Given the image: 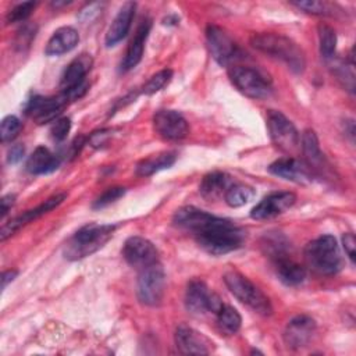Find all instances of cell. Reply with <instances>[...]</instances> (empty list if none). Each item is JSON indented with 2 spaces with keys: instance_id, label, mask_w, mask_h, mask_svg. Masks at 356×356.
Here are the masks:
<instances>
[{
  "instance_id": "1",
  "label": "cell",
  "mask_w": 356,
  "mask_h": 356,
  "mask_svg": "<svg viewBox=\"0 0 356 356\" xmlns=\"http://www.w3.org/2000/svg\"><path fill=\"white\" fill-rule=\"evenodd\" d=\"M172 222L191 232L197 245L210 254L220 256L239 249L246 238L245 229L229 220L185 206L175 211Z\"/></svg>"
},
{
  "instance_id": "2",
  "label": "cell",
  "mask_w": 356,
  "mask_h": 356,
  "mask_svg": "<svg viewBox=\"0 0 356 356\" xmlns=\"http://www.w3.org/2000/svg\"><path fill=\"white\" fill-rule=\"evenodd\" d=\"M250 44L259 51L281 60L293 72H302L306 65V58L303 50L292 39L271 32L253 33L250 36Z\"/></svg>"
},
{
  "instance_id": "3",
  "label": "cell",
  "mask_w": 356,
  "mask_h": 356,
  "mask_svg": "<svg viewBox=\"0 0 356 356\" xmlns=\"http://www.w3.org/2000/svg\"><path fill=\"white\" fill-rule=\"evenodd\" d=\"M117 225L90 222L81 227L64 245L63 254L67 260H81L103 248L113 236Z\"/></svg>"
},
{
  "instance_id": "4",
  "label": "cell",
  "mask_w": 356,
  "mask_h": 356,
  "mask_svg": "<svg viewBox=\"0 0 356 356\" xmlns=\"http://www.w3.org/2000/svg\"><path fill=\"white\" fill-rule=\"evenodd\" d=\"M306 264L317 274L332 275L343 267L339 245L332 235H321L310 241L303 250Z\"/></svg>"
},
{
  "instance_id": "5",
  "label": "cell",
  "mask_w": 356,
  "mask_h": 356,
  "mask_svg": "<svg viewBox=\"0 0 356 356\" xmlns=\"http://www.w3.org/2000/svg\"><path fill=\"white\" fill-rule=\"evenodd\" d=\"M228 291L243 305L261 316H270L273 306L270 299L249 278L238 271H228L222 277Z\"/></svg>"
},
{
  "instance_id": "6",
  "label": "cell",
  "mask_w": 356,
  "mask_h": 356,
  "mask_svg": "<svg viewBox=\"0 0 356 356\" xmlns=\"http://www.w3.org/2000/svg\"><path fill=\"white\" fill-rule=\"evenodd\" d=\"M228 76L235 88L250 99H266L271 95V79L252 67L229 65Z\"/></svg>"
},
{
  "instance_id": "7",
  "label": "cell",
  "mask_w": 356,
  "mask_h": 356,
  "mask_svg": "<svg viewBox=\"0 0 356 356\" xmlns=\"http://www.w3.org/2000/svg\"><path fill=\"white\" fill-rule=\"evenodd\" d=\"M165 274L159 263L140 270L136 284L138 299L147 306H157L164 296Z\"/></svg>"
},
{
  "instance_id": "8",
  "label": "cell",
  "mask_w": 356,
  "mask_h": 356,
  "mask_svg": "<svg viewBox=\"0 0 356 356\" xmlns=\"http://www.w3.org/2000/svg\"><path fill=\"white\" fill-rule=\"evenodd\" d=\"M93 60L90 54H81L75 57L64 70L60 81V89L68 96L70 100L79 99L88 88L85 81L86 74L90 71Z\"/></svg>"
},
{
  "instance_id": "9",
  "label": "cell",
  "mask_w": 356,
  "mask_h": 356,
  "mask_svg": "<svg viewBox=\"0 0 356 356\" xmlns=\"http://www.w3.org/2000/svg\"><path fill=\"white\" fill-rule=\"evenodd\" d=\"M267 129L273 143L284 152H292L299 145V134L295 125L277 110L267 111Z\"/></svg>"
},
{
  "instance_id": "10",
  "label": "cell",
  "mask_w": 356,
  "mask_h": 356,
  "mask_svg": "<svg viewBox=\"0 0 356 356\" xmlns=\"http://www.w3.org/2000/svg\"><path fill=\"white\" fill-rule=\"evenodd\" d=\"M185 306L192 314H204L207 312L217 314L222 303L203 281L192 280L185 291Z\"/></svg>"
},
{
  "instance_id": "11",
  "label": "cell",
  "mask_w": 356,
  "mask_h": 356,
  "mask_svg": "<svg viewBox=\"0 0 356 356\" xmlns=\"http://www.w3.org/2000/svg\"><path fill=\"white\" fill-rule=\"evenodd\" d=\"M207 47L211 57L222 67H228L239 56V49L232 38L220 26L209 25L206 29Z\"/></svg>"
},
{
  "instance_id": "12",
  "label": "cell",
  "mask_w": 356,
  "mask_h": 356,
  "mask_svg": "<svg viewBox=\"0 0 356 356\" xmlns=\"http://www.w3.org/2000/svg\"><path fill=\"white\" fill-rule=\"evenodd\" d=\"M125 261L135 268H145L159 263V252L154 245L142 236H131L125 241L122 248Z\"/></svg>"
},
{
  "instance_id": "13",
  "label": "cell",
  "mask_w": 356,
  "mask_h": 356,
  "mask_svg": "<svg viewBox=\"0 0 356 356\" xmlns=\"http://www.w3.org/2000/svg\"><path fill=\"white\" fill-rule=\"evenodd\" d=\"M68 100L70 99L65 93L50 97L33 96L31 100H28L25 113L29 114L36 121V124L53 122L54 120H57L56 117L60 115Z\"/></svg>"
},
{
  "instance_id": "14",
  "label": "cell",
  "mask_w": 356,
  "mask_h": 356,
  "mask_svg": "<svg viewBox=\"0 0 356 356\" xmlns=\"http://www.w3.org/2000/svg\"><path fill=\"white\" fill-rule=\"evenodd\" d=\"M153 128L161 138L167 140L184 139L189 132L186 120L175 110L156 111L153 115Z\"/></svg>"
},
{
  "instance_id": "15",
  "label": "cell",
  "mask_w": 356,
  "mask_h": 356,
  "mask_svg": "<svg viewBox=\"0 0 356 356\" xmlns=\"http://www.w3.org/2000/svg\"><path fill=\"white\" fill-rule=\"evenodd\" d=\"M175 345L182 355H209L214 348V343L206 335L186 324L177 327Z\"/></svg>"
},
{
  "instance_id": "16",
  "label": "cell",
  "mask_w": 356,
  "mask_h": 356,
  "mask_svg": "<svg viewBox=\"0 0 356 356\" xmlns=\"http://www.w3.org/2000/svg\"><path fill=\"white\" fill-rule=\"evenodd\" d=\"M296 202L293 192H274L263 197L250 211L253 220H268L282 214Z\"/></svg>"
},
{
  "instance_id": "17",
  "label": "cell",
  "mask_w": 356,
  "mask_h": 356,
  "mask_svg": "<svg viewBox=\"0 0 356 356\" xmlns=\"http://www.w3.org/2000/svg\"><path fill=\"white\" fill-rule=\"evenodd\" d=\"M67 197L65 193H57L51 197H49L47 200H44L42 204H39L38 207L35 209H31V210H26L25 213L17 216L15 218L10 220L7 224H4L1 227V232H0V239L1 241H6L8 236H11L15 231H18L21 227L26 225L28 222H31L32 220H36L39 218L40 216L51 211L53 209H56L58 204L63 203V200Z\"/></svg>"
},
{
  "instance_id": "18",
  "label": "cell",
  "mask_w": 356,
  "mask_h": 356,
  "mask_svg": "<svg viewBox=\"0 0 356 356\" xmlns=\"http://www.w3.org/2000/svg\"><path fill=\"white\" fill-rule=\"evenodd\" d=\"M316 332V321L305 314L296 316L288 321L284 331V342L291 349L306 346Z\"/></svg>"
},
{
  "instance_id": "19",
  "label": "cell",
  "mask_w": 356,
  "mask_h": 356,
  "mask_svg": "<svg viewBox=\"0 0 356 356\" xmlns=\"http://www.w3.org/2000/svg\"><path fill=\"white\" fill-rule=\"evenodd\" d=\"M307 167L309 165L303 164L300 160H296L293 157H282L271 163L268 171L273 175L296 184H307L312 181V174Z\"/></svg>"
},
{
  "instance_id": "20",
  "label": "cell",
  "mask_w": 356,
  "mask_h": 356,
  "mask_svg": "<svg viewBox=\"0 0 356 356\" xmlns=\"http://www.w3.org/2000/svg\"><path fill=\"white\" fill-rule=\"evenodd\" d=\"M135 8H136V4L134 1H127L122 4L114 21L107 29V33L104 38V43L107 47L115 46L118 42H121L127 36L135 15Z\"/></svg>"
},
{
  "instance_id": "21",
  "label": "cell",
  "mask_w": 356,
  "mask_h": 356,
  "mask_svg": "<svg viewBox=\"0 0 356 356\" xmlns=\"http://www.w3.org/2000/svg\"><path fill=\"white\" fill-rule=\"evenodd\" d=\"M152 28V21L150 19H143L139 26L135 31L134 38L131 39L128 49L125 51V56L121 61V71H129L134 67H136L139 64V61L142 60L143 56V50H145V43L146 39L149 36Z\"/></svg>"
},
{
  "instance_id": "22",
  "label": "cell",
  "mask_w": 356,
  "mask_h": 356,
  "mask_svg": "<svg viewBox=\"0 0 356 356\" xmlns=\"http://www.w3.org/2000/svg\"><path fill=\"white\" fill-rule=\"evenodd\" d=\"M79 42V35L72 26H61L49 39L44 54L46 56H60L71 51Z\"/></svg>"
},
{
  "instance_id": "23",
  "label": "cell",
  "mask_w": 356,
  "mask_h": 356,
  "mask_svg": "<svg viewBox=\"0 0 356 356\" xmlns=\"http://www.w3.org/2000/svg\"><path fill=\"white\" fill-rule=\"evenodd\" d=\"M232 185L231 177L225 172L221 171H213L209 172L203 177L200 185H199V192L206 200H217L222 195H225L227 189Z\"/></svg>"
},
{
  "instance_id": "24",
  "label": "cell",
  "mask_w": 356,
  "mask_h": 356,
  "mask_svg": "<svg viewBox=\"0 0 356 356\" xmlns=\"http://www.w3.org/2000/svg\"><path fill=\"white\" fill-rule=\"evenodd\" d=\"M60 165V159L53 154L47 147L38 146L26 161V171L33 175L49 174L57 170Z\"/></svg>"
},
{
  "instance_id": "25",
  "label": "cell",
  "mask_w": 356,
  "mask_h": 356,
  "mask_svg": "<svg viewBox=\"0 0 356 356\" xmlns=\"http://www.w3.org/2000/svg\"><path fill=\"white\" fill-rule=\"evenodd\" d=\"M275 267H277L278 280L288 286H296L302 284L306 278L305 267L288 257L277 260Z\"/></svg>"
},
{
  "instance_id": "26",
  "label": "cell",
  "mask_w": 356,
  "mask_h": 356,
  "mask_svg": "<svg viewBox=\"0 0 356 356\" xmlns=\"http://www.w3.org/2000/svg\"><path fill=\"white\" fill-rule=\"evenodd\" d=\"M175 159L177 156L172 152H164L146 157L136 164V174L139 177H149L154 172L170 168L175 163Z\"/></svg>"
},
{
  "instance_id": "27",
  "label": "cell",
  "mask_w": 356,
  "mask_h": 356,
  "mask_svg": "<svg viewBox=\"0 0 356 356\" xmlns=\"http://www.w3.org/2000/svg\"><path fill=\"white\" fill-rule=\"evenodd\" d=\"M302 152L307 160V165L309 167H318L323 163V153L320 150V145H318V139L314 131L312 129H306L302 134Z\"/></svg>"
},
{
  "instance_id": "28",
  "label": "cell",
  "mask_w": 356,
  "mask_h": 356,
  "mask_svg": "<svg viewBox=\"0 0 356 356\" xmlns=\"http://www.w3.org/2000/svg\"><path fill=\"white\" fill-rule=\"evenodd\" d=\"M242 324V317L236 309L228 305H222L221 309L217 312V325L220 331L227 335H232L238 332Z\"/></svg>"
},
{
  "instance_id": "29",
  "label": "cell",
  "mask_w": 356,
  "mask_h": 356,
  "mask_svg": "<svg viewBox=\"0 0 356 356\" xmlns=\"http://www.w3.org/2000/svg\"><path fill=\"white\" fill-rule=\"evenodd\" d=\"M254 197V189L249 185H243V184H232L225 195V203L231 207H241L245 206L246 203H249L252 199Z\"/></svg>"
},
{
  "instance_id": "30",
  "label": "cell",
  "mask_w": 356,
  "mask_h": 356,
  "mask_svg": "<svg viewBox=\"0 0 356 356\" xmlns=\"http://www.w3.org/2000/svg\"><path fill=\"white\" fill-rule=\"evenodd\" d=\"M318 43H320V54L324 58H332L337 47V33L332 26L327 24L318 25Z\"/></svg>"
},
{
  "instance_id": "31",
  "label": "cell",
  "mask_w": 356,
  "mask_h": 356,
  "mask_svg": "<svg viewBox=\"0 0 356 356\" xmlns=\"http://www.w3.org/2000/svg\"><path fill=\"white\" fill-rule=\"evenodd\" d=\"M171 76H172V71H171L170 68H164V70L156 72V74L143 85L142 92H143L145 95H153V93L161 90V89L170 82Z\"/></svg>"
},
{
  "instance_id": "32",
  "label": "cell",
  "mask_w": 356,
  "mask_h": 356,
  "mask_svg": "<svg viewBox=\"0 0 356 356\" xmlns=\"http://www.w3.org/2000/svg\"><path fill=\"white\" fill-rule=\"evenodd\" d=\"M21 121L15 115H7L0 124V138L1 142H11L21 131Z\"/></svg>"
},
{
  "instance_id": "33",
  "label": "cell",
  "mask_w": 356,
  "mask_h": 356,
  "mask_svg": "<svg viewBox=\"0 0 356 356\" xmlns=\"http://www.w3.org/2000/svg\"><path fill=\"white\" fill-rule=\"evenodd\" d=\"M35 7H36L35 1H24V3L17 4L15 7H13L8 11L7 22L10 24V22H22V21H25L32 14Z\"/></svg>"
},
{
  "instance_id": "34",
  "label": "cell",
  "mask_w": 356,
  "mask_h": 356,
  "mask_svg": "<svg viewBox=\"0 0 356 356\" xmlns=\"http://www.w3.org/2000/svg\"><path fill=\"white\" fill-rule=\"evenodd\" d=\"M125 193V188L122 186H113L106 189L92 204L93 209H103L111 203H114L115 200H118L121 196H124Z\"/></svg>"
},
{
  "instance_id": "35",
  "label": "cell",
  "mask_w": 356,
  "mask_h": 356,
  "mask_svg": "<svg viewBox=\"0 0 356 356\" xmlns=\"http://www.w3.org/2000/svg\"><path fill=\"white\" fill-rule=\"evenodd\" d=\"M70 129H71V120L67 117H60L53 121V124L50 127V134L54 140L61 142L67 138Z\"/></svg>"
},
{
  "instance_id": "36",
  "label": "cell",
  "mask_w": 356,
  "mask_h": 356,
  "mask_svg": "<svg viewBox=\"0 0 356 356\" xmlns=\"http://www.w3.org/2000/svg\"><path fill=\"white\" fill-rule=\"evenodd\" d=\"M295 7L303 10L305 13L314 14V15H327L328 14V6L327 3L323 1H316V0H306V1H293L292 3Z\"/></svg>"
},
{
  "instance_id": "37",
  "label": "cell",
  "mask_w": 356,
  "mask_h": 356,
  "mask_svg": "<svg viewBox=\"0 0 356 356\" xmlns=\"http://www.w3.org/2000/svg\"><path fill=\"white\" fill-rule=\"evenodd\" d=\"M35 33H36V28L31 24H26L24 25L19 31H18V35H17V40H15V44L21 49L24 47H28L29 43L32 42V39L35 38Z\"/></svg>"
},
{
  "instance_id": "38",
  "label": "cell",
  "mask_w": 356,
  "mask_h": 356,
  "mask_svg": "<svg viewBox=\"0 0 356 356\" xmlns=\"http://www.w3.org/2000/svg\"><path fill=\"white\" fill-rule=\"evenodd\" d=\"M25 154V147L22 145H14L8 149V153H7V161L10 164H15L18 163L19 160H22Z\"/></svg>"
},
{
  "instance_id": "39",
  "label": "cell",
  "mask_w": 356,
  "mask_h": 356,
  "mask_svg": "<svg viewBox=\"0 0 356 356\" xmlns=\"http://www.w3.org/2000/svg\"><path fill=\"white\" fill-rule=\"evenodd\" d=\"M342 242H343V248H345V252L348 253L349 259L352 261H355V248H356V241H355V235L348 232L342 236Z\"/></svg>"
},
{
  "instance_id": "40",
  "label": "cell",
  "mask_w": 356,
  "mask_h": 356,
  "mask_svg": "<svg viewBox=\"0 0 356 356\" xmlns=\"http://www.w3.org/2000/svg\"><path fill=\"white\" fill-rule=\"evenodd\" d=\"M14 202H15V195L8 193V195L1 197V200H0V203H1V217H4L8 213V210L13 207Z\"/></svg>"
},
{
  "instance_id": "41",
  "label": "cell",
  "mask_w": 356,
  "mask_h": 356,
  "mask_svg": "<svg viewBox=\"0 0 356 356\" xmlns=\"http://www.w3.org/2000/svg\"><path fill=\"white\" fill-rule=\"evenodd\" d=\"M18 275L17 270H7L3 273L1 275V286L6 288L11 281H14V278Z\"/></svg>"
},
{
  "instance_id": "42",
  "label": "cell",
  "mask_w": 356,
  "mask_h": 356,
  "mask_svg": "<svg viewBox=\"0 0 356 356\" xmlns=\"http://www.w3.org/2000/svg\"><path fill=\"white\" fill-rule=\"evenodd\" d=\"M107 136V131H100V132H95L92 136H90V143L93 146H100L104 143V139Z\"/></svg>"
}]
</instances>
